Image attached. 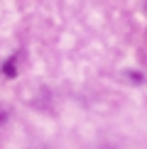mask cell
I'll return each instance as SVG.
<instances>
[{
    "label": "cell",
    "instance_id": "cell-2",
    "mask_svg": "<svg viewBox=\"0 0 147 149\" xmlns=\"http://www.w3.org/2000/svg\"><path fill=\"white\" fill-rule=\"evenodd\" d=\"M3 73H5V76H8V78H15V76H17L15 61H5V64H3Z\"/></svg>",
    "mask_w": 147,
    "mask_h": 149
},
{
    "label": "cell",
    "instance_id": "cell-1",
    "mask_svg": "<svg viewBox=\"0 0 147 149\" xmlns=\"http://www.w3.org/2000/svg\"><path fill=\"white\" fill-rule=\"evenodd\" d=\"M125 78L130 81V83H142V81H145V76H142V73H140V71H135V69L125 71Z\"/></svg>",
    "mask_w": 147,
    "mask_h": 149
}]
</instances>
